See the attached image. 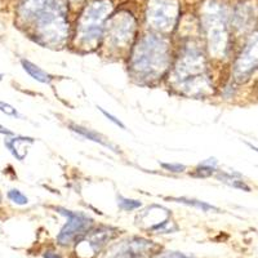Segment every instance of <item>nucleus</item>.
I'll return each instance as SVG.
<instances>
[{
    "mask_svg": "<svg viewBox=\"0 0 258 258\" xmlns=\"http://www.w3.org/2000/svg\"><path fill=\"white\" fill-rule=\"evenodd\" d=\"M169 63L167 40L156 35H146L138 41L132 54V69L138 77L154 79L164 73Z\"/></svg>",
    "mask_w": 258,
    "mask_h": 258,
    "instance_id": "nucleus-1",
    "label": "nucleus"
},
{
    "mask_svg": "<svg viewBox=\"0 0 258 258\" xmlns=\"http://www.w3.org/2000/svg\"><path fill=\"white\" fill-rule=\"evenodd\" d=\"M176 78L183 89L190 93H203L208 88L206 63L199 50L195 48L185 50L176 66Z\"/></svg>",
    "mask_w": 258,
    "mask_h": 258,
    "instance_id": "nucleus-2",
    "label": "nucleus"
},
{
    "mask_svg": "<svg viewBox=\"0 0 258 258\" xmlns=\"http://www.w3.org/2000/svg\"><path fill=\"white\" fill-rule=\"evenodd\" d=\"M203 22L208 34L211 53L216 57L223 56L227 47L225 8L214 0L208 2L203 9Z\"/></svg>",
    "mask_w": 258,
    "mask_h": 258,
    "instance_id": "nucleus-3",
    "label": "nucleus"
},
{
    "mask_svg": "<svg viewBox=\"0 0 258 258\" xmlns=\"http://www.w3.org/2000/svg\"><path fill=\"white\" fill-rule=\"evenodd\" d=\"M38 34L45 44L59 45L66 40L69 32L66 11L62 3L57 2L54 6L36 20Z\"/></svg>",
    "mask_w": 258,
    "mask_h": 258,
    "instance_id": "nucleus-4",
    "label": "nucleus"
},
{
    "mask_svg": "<svg viewBox=\"0 0 258 258\" xmlns=\"http://www.w3.org/2000/svg\"><path fill=\"white\" fill-rule=\"evenodd\" d=\"M111 6L106 0L94 2L83 13L79 24V39L84 45H93L100 40L103 32V24Z\"/></svg>",
    "mask_w": 258,
    "mask_h": 258,
    "instance_id": "nucleus-5",
    "label": "nucleus"
},
{
    "mask_svg": "<svg viewBox=\"0 0 258 258\" xmlns=\"http://www.w3.org/2000/svg\"><path fill=\"white\" fill-rule=\"evenodd\" d=\"M147 17L154 29L169 31L174 27L178 17V4L176 0H151Z\"/></svg>",
    "mask_w": 258,
    "mask_h": 258,
    "instance_id": "nucleus-6",
    "label": "nucleus"
},
{
    "mask_svg": "<svg viewBox=\"0 0 258 258\" xmlns=\"http://www.w3.org/2000/svg\"><path fill=\"white\" fill-rule=\"evenodd\" d=\"M56 211L68 218V222L64 223L57 236V240L61 245H68L77 240L79 236L88 231L93 223V220L83 212H73L66 208H56Z\"/></svg>",
    "mask_w": 258,
    "mask_h": 258,
    "instance_id": "nucleus-7",
    "label": "nucleus"
},
{
    "mask_svg": "<svg viewBox=\"0 0 258 258\" xmlns=\"http://www.w3.org/2000/svg\"><path fill=\"white\" fill-rule=\"evenodd\" d=\"M109 36L115 47H123L128 44L135 34V21L126 13L117 15L110 21Z\"/></svg>",
    "mask_w": 258,
    "mask_h": 258,
    "instance_id": "nucleus-8",
    "label": "nucleus"
},
{
    "mask_svg": "<svg viewBox=\"0 0 258 258\" xmlns=\"http://www.w3.org/2000/svg\"><path fill=\"white\" fill-rule=\"evenodd\" d=\"M153 246V241H149L146 239H131L119 246L117 252L114 254V258H145L151 252Z\"/></svg>",
    "mask_w": 258,
    "mask_h": 258,
    "instance_id": "nucleus-9",
    "label": "nucleus"
},
{
    "mask_svg": "<svg viewBox=\"0 0 258 258\" xmlns=\"http://www.w3.org/2000/svg\"><path fill=\"white\" fill-rule=\"evenodd\" d=\"M258 64V35L253 38L252 40L246 44L245 49L243 50L241 56L239 57L236 66H235V71L236 74H248L255 69Z\"/></svg>",
    "mask_w": 258,
    "mask_h": 258,
    "instance_id": "nucleus-10",
    "label": "nucleus"
},
{
    "mask_svg": "<svg viewBox=\"0 0 258 258\" xmlns=\"http://www.w3.org/2000/svg\"><path fill=\"white\" fill-rule=\"evenodd\" d=\"M257 18V4L254 2H244L235 9L234 24L240 30H248L252 27Z\"/></svg>",
    "mask_w": 258,
    "mask_h": 258,
    "instance_id": "nucleus-11",
    "label": "nucleus"
},
{
    "mask_svg": "<svg viewBox=\"0 0 258 258\" xmlns=\"http://www.w3.org/2000/svg\"><path fill=\"white\" fill-rule=\"evenodd\" d=\"M56 3V0H24L21 4V16L26 20H38L48 12Z\"/></svg>",
    "mask_w": 258,
    "mask_h": 258,
    "instance_id": "nucleus-12",
    "label": "nucleus"
},
{
    "mask_svg": "<svg viewBox=\"0 0 258 258\" xmlns=\"http://www.w3.org/2000/svg\"><path fill=\"white\" fill-rule=\"evenodd\" d=\"M34 142V138L30 137H15L6 138L4 145L8 147V150L12 153L17 160H24L27 155V147L26 144L31 145Z\"/></svg>",
    "mask_w": 258,
    "mask_h": 258,
    "instance_id": "nucleus-13",
    "label": "nucleus"
},
{
    "mask_svg": "<svg viewBox=\"0 0 258 258\" xmlns=\"http://www.w3.org/2000/svg\"><path fill=\"white\" fill-rule=\"evenodd\" d=\"M71 129H73L74 132H77L78 135L83 136V137H85V138H88V140L96 142V144H100V145H102V146H105V147H109L110 150H112V151L117 153V147L115 146V145L110 144L109 141H106V138L102 137L100 133L94 132V131H92V129L84 128V126L74 125V124L71 125Z\"/></svg>",
    "mask_w": 258,
    "mask_h": 258,
    "instance_id": "nucleus-14",
    "label": "nucleus"
},
{
    "mask_svg": "<svg viewBox=\"0 0 258 258\" xmlns=\"http://www.w3.org/2000/svg\"><path fill=\"white\" fill-rule=\"evenodd\" d=\"M21 64H22L24 70L29 74L32 79H35L36 82L43 83V84H48V83H50V80H52L49 74L45 73L44 70H41L40 68H38V66H36L35 63H32V62L27 61V59H21Z\"/></svg>",
    "mask_w": 258,
    "mask_h": 258,
    "instance_id": "nucleus-15",
    "label": "nucleus"
},
{
    "mask_svg": "<svg viewBox=\"0 0 258 258\" xmlns=\"http://www.w3.org/2000/svg\"><path fill=\"white\" fill-rule=\"evenodd\" d=\"M170 200H173V202H177V203H182V204H186V206L195 207V208L202 209L203 212H209V211L220 212V209H218L217 207L208 204V203L206 202H200V200H197V199H187V198H172Z\"/></svg>",
    "mask_w": 258,
    "mask_h": 258,
    "instance_id": "nucleus-16",
    "label": "nucleus"
},
{
    "mask_svg": "<svg viewBox=\"0 0 258 258\" xmlns=\"http://www.w3.org/2000/svg\"><path fill=\"white\" fill-rule=\"evenodd\" d=\"M216 165H217V161L216 159H208L207 161L202 163L199 167L197 168L195 173H192L194 177H209L214 173L216 170Z\"/></svg>",
    "mask_w": 258,
    "mask_h": 258,
    "instance_id": "nucleus-17",
    "label": "nucleus"
},
{
    "mask_svg": "<svg viewBox=\"0 0 258 258\" xmlns=\"http://www.w3.org/2000/svg\"><path fill=\"white\" fill-rule=\"evenodd\" d=\"M7 197H8V199L11 202H13L17 206H26L27 203H29V198L26 195H24L20 190H17V188L9 190L8 194H7Z\"/></svg>",
    "mask_w": 258,
    "mask_h": 258,
    "instance_id": "nucleus-18",
    "label": "nucleus"
},
{
    "mask_svg": "<svg viewBox=\"0 0 258 258\" xmlns=\"http://www.w3.org/2000/svg\"><path fill=\"white\" fill-rule=\"evenodd\" d=\"M117 204L120 207L123 211H135V209L141 208V202H138V200H133V199H128V198H123L119 197L117 198Z\"/></svg>",
    "mask_w": 258,
    "mask_h": 258,
    "instance_id": "nucleus-19",
    "label": "nucleus"
},
{
    "mask_svg": "<svg viewBox=\"0 0 258 258\" xmlns=\"http://www.w3.org/2000/svg\"><path fill=\"white\" fill-rule=\"evenodd\" d=\"M0 111L3 112V114L8 115V116H13V117L20 116L18 111L13 107V106H11L9 103L3 102V101H0Z\"/></svg>",
    "mask_w": 258,
    "mask_h": 258,
    "instance_id": "nucleus-20",
    "label": "nucleus"
},
{
    "mask_svg": "<svg viewBox=\"0 0 258 258\" xmlns=\"http://www.w3.org/2000/svg\"><path fill=\"white\" fill-rule=\"evenodd\" d=\"M98 109H100V111L102 112V114L105 115V116L107 117V119H109L110 121H111V123H114L115 125H117V126H120L121 129H126V128H125V125H124V124L121 123V121L119 120V119H117V117H115L114 115H112V114H110V112H107V111H106V110H103L102 107H98Z\"/></svg>",
    "mask_w": 258,
    "mask_h": 258,
    "instance_id": "nucleus-21",
    "label": "nucleus"
},
{
    "mask_svg": "<svg viewBox=\"0 0 258 258\" xmlns=\"http://www.w3.org/2000/svg\"><path fill=\"white\" fill-rule=\"evenodd\" d=\"M161 167L164 169L169 170V172H173V173H179V172H183L185 170V165L182 164H168V163H163Z\"/></svg>",
    "mask_w": 258,
    "mask_h": 258,
    "instance_id": "nucleus-22",
    "label": "nucleus"
},
{
    "mask_svg": "<svg viewBox=\"0 0 258 258\" xmlns=\"http://www.w3.org/2000/svg\"><path fill=\"white\" fill-rule=\"evenodd\" d=\"M159 258H191V257L182 254V253H178V252H172V253H165V254L160 255Z\"/></svg>",
    "mask_w": 258,
    "mask_h": 258,
    "instance_id": "nucleus-23",
    "label": "nucleus"
},
{
    "mask_svg": "<svg viewBox=\"0 0 258 258\" xmlns=\"http://www.w3.org/2000/svg\"><path fill=\"white\" fill-rule=\"evenodd\" d=\"M0 133L2 135H7V136H15V133L11 132V131H7V128H4V126L0 125Z\"/></svg>",
    "mask_w": 258,
    "mask_h": 258,
    "instance_id": "nucleus-24",
    "label": "nucleus"
},
{
    "mask_svg": "<svg viewBox=\"0 0 258 258\" xmlns=\"http://www.w3.org/2000/svg\"><path fill=\"white\" fill-rule=\"evenodd\" d=\"M45 258H61V255H58L57 253L53 252H47V254H44Z\"/></svg>",
    "mask_w": 258,
    "mask_h": 258,
    "instance_id": "nucleus-25",
    "label": "nucleus"
},
{
    "mask_svg": "<svg viewBox=\"0 0 258 258\" xmlns=\"http://www.w3.org/2000/svg\"><path fill=\"white\" fill-rule=\"evenodd\" d=\"M248 146H249L250 149H253V150H254V151H257V153H258V147L253 146V145H250V144H248Z\"/></svg>",
    "mask_w": 258,
    "mask_h": 258,
    "instance_id": "nucleus-26",
    "label": "nucleus"
},
{
    "mask_svg": "<svg viewBox=\"0 0 258 258\" xmlns=\"http://www.w3.org/2000/svg\"><path fill=\"white\" fill-rule=\"evenodd\" d=\"M0 199H2V197H0Z\"/></svg>",
    "mask_w": 258,
    "mask_h": 258,
    "instance_id": "nucleus-27",
    "label": "nucleus"
}]
</instances>
